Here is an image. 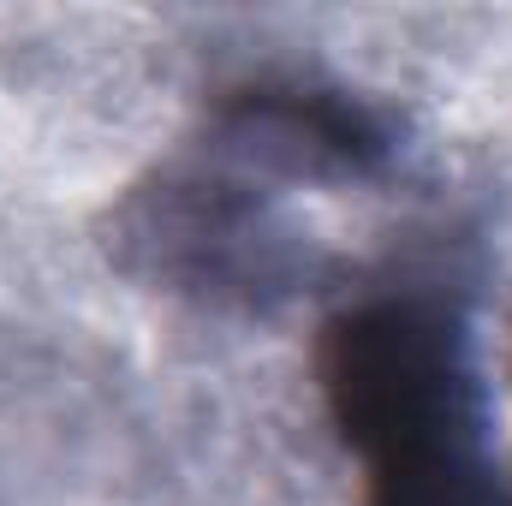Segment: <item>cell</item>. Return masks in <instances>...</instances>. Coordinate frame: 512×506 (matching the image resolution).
<instances>
[{
    "mask_svg": "<svg viewBox=\"0 0 512 506\" xmlns=\"http://www.w3.org/2000/svg\"><path fill=\"white\" fill-rule=\"evenodd\" d=\"M316 376L364 471V506H507L459 298L393 286L346 304L322 328Z\"/></svg>",
    "mask_w": 512,
    "mask_h": 506,
    "instance_id": "obj_1",
    "label": "cell"
}]
</instances>
